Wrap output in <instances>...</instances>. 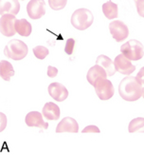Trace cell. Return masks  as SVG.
I'll use <instances>...</instances> for the list:
<instances>
[{"label": "cell", "mask_w": 144, "mask_h": 155, "mask_svg": "<svg viewBox=\"0 0 144 155\" xmlns=\"http://www.w3.org/2000/svg\"><path fill=\"white\" fill-rule=\"evenodd\" d=\"M142 84L136 77L126 76L124 77L119 86V93L120 97L129 102L139 100L142 95Z\"/></svg>", "instance_id": "cell-1"}, {"label": "cell", "mask_w": 144, "mask_h": 155, "mask_svg": "<svg viewBox=\"0 0 144 155\" xmlns=\"http://www.w3.org/2000/svg\"><path fill=\"white\" fill-rule=\"evenodd\" d=\"M29 52L28 46L19 39H12L6 45L4 54L12 60L19 61L27 56Z\"/></svg>", "instance_id": "cell-2"}, {"label": "cell", "mask_w": 144, "mask_h": 155, "mask_svg": "<svg viewBox=\"0 0 144 155\" xmlns=\"http://www.w3.org/2000/svg\"><path fill=\"white\" fill-rule=\"evenodd\" d=\"M94 21V16L92 12L85 8L78 9L75 11L72 15L70 22L72 26L78 31H85L88 29L93 24Z\"/></svg>", "instance_id": "cell-3"}, {"label": "cell", "mask_w": 144, "mask_h": 155, "mask_svg": "<svg viewBox=\"0 0 144 155\" xmlns=\"http://www.w3.org/2000/svg\"><path fill=\"white\" fill-rule=\"evenodd\" d=\"M120 51L131 61H138L144 56L143 45L136 39L129 40L120 47Z\"/></svg>", "instance_id": "cell-4"}, {"label": "cell", "mask_w": 144, "mask_h": 155, "mask_svg": "<svg viewBox=\"0 0 144 155\" xmlns=\"http://www.w3.org/2000/svg\"><path fill=\"white\" fill-rule=\"evenodd\" d=\"M96 94L101 100H109L114 96L115 89L111 81L107 79H100L94 85Z\"/></svg>", "instance_id": "cell-5"}, {"label": "cell", "mask_w": 144, "mask_h": 155, "mask_svg": "<svg viewBox=\"0 0 144 155\" xmlns=\"http://www.w3.org/2000/svg\"><path fill=\"white\" fill-rule=\"evenodd\" d=\"M109 31H110L113 38L117 42H121L125 40L129 35L128 27L120 20H114L109 24Z\"/></svg>", "instance_id": "cell-6"}, {"label": "cell", "mask_w": 144, "mask_h": 155, "mask_svg": "<svg viewBox=\"0 0 144 155\" xmlns=\"http://www.w3.org/2000/svg\"><path fill=\"white\" fill-rule=\"evenodd\" d=\"M15 15H3L0 18V31L7 37H11L15 35Z\"/></svg>", "instance_id": "cell-7"}, {"label": "cell", "mask_w": 144, "mask_h": 155, "mask_svg": "<svg viewBox=\"0 0 144 155\" xmlns=\"http://www.w3.org/2000/svg\"><path fill=\"white\" fill-rule=\"evenodd\" d=\"M27 12L31 19H40L46 15V3L44 0H30L27 5Z\"/></svg>", "instance_id": "cell-8"}, {"label": "cell", "mask_w": 144, "mask_h": 155, "mask_svg": "<svg viewBox=\"0 0 144 155\" xmlns=\"http://www.w3.org/2000/svg\"><path fill=\"white\" fill-rule=\"evenodd\" d=\"M114 64L117 71H119L123 75L128 76L130 74H132L136 70V67L131 63V60L123 55L122 53L115 58Z\"/></svg>", "instance_id": "cell-9"}, {"label": "cell", "mask_w": 144, "mask_h": 155, "mask_svg": "<svg viewBox=\"0 0 144 155\" xmlns=\"http://www.w3.org/2000/svg\"><path fill=\"white\" fill-rule=\"evenodd\" d=\"M49 93L50 95L57 102H63L68 97V91L66 87L61 83L54 82L49 86Z\"/></svg>", "instance_id": "cell-10"}, {"label": "cell", "mask_w": 144, "mask_h": 155, "mask_svg": "<svg viewBox=\"0 0 144 155\" xmlns=\"http://www.w3.org/2000/svg\"><path fill=\"white\" fill-rule=\"evenodd\" d=\"M43 114V113H42ZM39 111H30L27 114L25 122L30 127H39L42 130H47L49 124L43 120V116Z\"/></svg>", "instance_id": "cell-11"}, {"label": "cell", "mask_w": 144, "mask_h": 155, "mask_svg": "<svg viewBox=\"0 0 144 155\" xmlns=\"http://www.w3.org/2000/svg\"><path fill=\"white\" fill-rule=\"evenodd\" d=\"M79 131V125L77 121L71 117H65L61 120V122L58 124L56 127V132L62 133V132H72L77 133Z\"/></svg>", "instance_id": "cell-12"}, {"label": "cell", "mask_w": 144, "mask_h": 155, "mask_svg": "<svg viewBox=\"0 0 144 155\" xmlns=\"http://www.w3.org/2000/svg\"><path fill=\"white\" fill-rule=\"evenodd\" d=\"M20 11L18 0H0V13L16 15Z\"/></svg>", "instance_id": "cell-13"}, {"label": "cell", "mask_w": 144, "mask_h": 155, "mask_svg": "<svg viewBox=\"0 0 144 155\" xmlns=\"http://www.w3.org/2000/svg\"><path fill=\"white\" fill-rule=\"evenodd\" d=\"M106 77H107V73H106L105 70L98 64H96L91 69H89V71L87 72V75H86L87 81L89 82V84H91L93 87L98 80L106 79Z\"/></svg>", "instance_id": "cell-14"}, {"label": "cell", "mask_w": 144, "mask_h": 155, "mask_svg": "<svg viewBox=\"0 0 144 155\" xmlns=\"http://www.w3.org/2000/svg\"><path fill=\"white\" fill-rule=\"evenodd\" d=\"M60 107L52 102L46 103L43 107V115L46 120L56 121L60 118Z\"/></svg>", "instance_id": "cell-15"}, {"label": "cell", "mask_w": 144, "mask_h": 155, "mask_svg": "<svg viewBox=\"0 0 144 155\" xmlns=\"http://www.w3.org/2000/svg\"><path fill=\"white\" fill-rule=\"evenodd\" d=\"M96 64L101 66L102 68L105 70L107 76H113L117 72L114 62L106 55H104V54L99 55L97 60H96Z\"/></svg>", "instance_id": "cell-16"}, {"label": "cell", "mask_w": 144, "mask_h": 155, "mask_svg": "<svg viewBox=\"0 0 144 155\" xmlns=\"http://www.w3.org/2000/svg\"><path fill=\"white\" fill-rule=\"evenodd\" d=\"M15 31L19 35L28 37L32 31V27L27 19H17L15 22Z\"/></svg>", "instance_id": "cell-17"}, {"label": "cell", "mask_w": 144, "mask_h": 155, "mask_svg": "<svg viewBox=\"0 0 144 155\" xmlns=\"http://www.w3.org/2000/svg\"><path fill=\"white\" fill-rule=\"evenodd\" d=\"M102 12L107 19H115L119 16V9L118 5L109 0L106 3L102 5Z\"/></svg>", "instance_id": "cell-18"}, {"label": "cell", "mask_w": 144, "mask_h": 155, "mask_svg": "<svg viewBox=\"0 0 144 155\" xmlns=\"http://www.w3.org/2000/svg\"><path fill=\"white\" fill-rule=\"evenodd\" d=\"M14 70H13L12 65L6 61V60H1L0 62V76L5 81H10L11 76L14 75Z\"/></svg>", "instance_id": "cell-19"}, {"label": "cell", "mask_w": 144, "mask_h": 155, "mask_svg": "<svg viewBox=\"0 0 144 155\" xmlns=\"http://www.w3.org/2000/svg\"><path fill=\"white\" fill-rule=\"evenodd\" d=\"M128 131L130 133H134V132L144 133V118L138 117V118L133 119L131 122L129 123Z\"/></svg>", "instance_id": "cell-20"}, {"label": "cell", "mask_w": 144, "mask_h": 155, "mask_svg": "<svg viewBox=\"0 0 144 155\" xmlns=\"http://www.w3.org/2000/svg\"><path fill=\"white\" fill-rule=\"evenodd\" d=\"M32 51H33L34 55H35L38 59H41V60L45 59L50 53L49 50H47L44 46H36L35 48H33Z\"/></svg>", "instance_id": "cell-21"}, {"label": "cell", "mask_w": 144, "mask_h": 155, "mask_svg": "<svg viewBox=\"0 0 144 155\" xmlns=\"http://www.w3.org/2000/svg\"><path fill=\"white\" fill-rule=\"evenodd\" d=\"M67 0H49L50 7L54 11L63 10L66 6Z\"/></svg>", "instance_id": "cell-22"}, {"label": "cell", "mask_w": 144, "mask_h": 155, "mask_svg": "<svg viewBox=\"0 0 144 155\" xmlns=\"http://www.w3.org/2000/svg\"><path fill=\"white\" fill-rule=\"evenodd\" d=\"M74 47H75V40L73 38H68L66 40V44L65 47V52L68 55H71L74 51Z\"/></svg>", "instance_id": "cell-23"}, {"label": "cell", "mask_w": 144, "mask_h": 155, "mask_svg": "<svg viewBox=\"0 0 144 155\" xmlns=\"http://www.w3.org/2000/svg\"><path fill=\"white\" fill-rule=\"evenodd\" d=\"M136 7L139 15L141 17H144V0H138V1H136Z\"/></svg>", "instance_id": "cell-24"}, {"label": "cell", "mask_w": 144, "mask_h": 155, "mask_svg": "<svg viewBox=\"0 0 144 155\" xmlns=\"http://www.w3.org/2000/svg\"><path fill=\"white\" fill-rule=\"evenodd\" d=\"M82 132L83 133H100L101 130H99V127H96V126H87L85 127V129L82 130Z\"/></svg>", "instance_id": "cell-25"}, {"label": "cell", "mask_w": 144, "mask_h": 155, "mask_svg": "<svg viewBox=\"0 0 144 155\" xmlns=\"http://www.w3.org/2000/svg\"><path fill=\"white\" fill-rule=\"evenodd\" d=\"M57 74H58V70L55 67H52V66L47 67V75H49V77L54 78L57 76Z\"/></svg>", "instance_id": "cell-26"}, {"label": "cell", "mask_w": 144, "mask_h": 155, "mask_svg": "<svg viewBox=\"0 0 144 155\" xmlns=\"http://www.w3.org/2000/svg\"><path fill=\"white\" fill-rule=\"evenodd\" d=\"M136 78L139 81L141 84H144V67L140 69V71L138 72V75H136Z\"/></svg>", "instance_id": "cell-27"}, {"label": "cell", "mask_w": 144, "mask_h": 155, "mask_svg": "<svg viewBox=\"0 0 144 155\" xmlns=\"http://www.w3.org/2000/svg\"><path fill=\"white\" fill-rule=\"evenodd\" d=\"M142 96H143V98H144V89L142 90Z\"/></svg>", "instance_id": "cell-28"}, {"label": "cell", "mask_w": 144, "mask_h": 155, "mask_svg": "<svg viewBox=\"0 0 144 155\" xmlns=\"http://www.w3.org/2000/svg\"><path fill=\"white\" fill-rule=\"evenodd\" d=\"M135 1H138V0H135Z\"/></svg>", "instance_id": "cell-29"}, {"label": "cell", "mask_w": 144, "mask_h": 155, "mask_svg": "<svg viewBox=\"0 0 144 155\" xmlns=\"http://www.w3.org/2000/svg\"><path fill=\"white\" fill-rule=\"evenodd\" d=\"M22 1H24V0H22Z\"/></svg>", "instance_id": "cell-30"}]
</instances>
